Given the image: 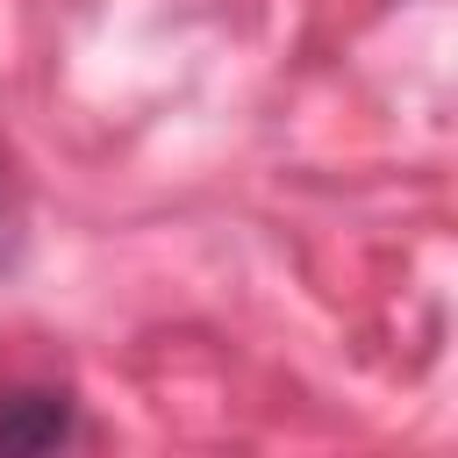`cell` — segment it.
<instances>
[{"label":"cell","mask_w":458,"mask_h":458,"mask_svg":"<svg viewBox=\"0 0 458 458\" xmlns=\"http://www.w3.org/2000/svg\"><path fill=\"white\" fill-rule=\"evenodd\" d=\"M86 437V415L72 401V386L50 379H0V451L7 458H36V451H64Z\"/></svg>","instance_id":"obj_1"},{"label":"cell","mask_w":458,"mask_h":458,"mask_svg":"<svg viewBox=\"0 0 458 458\" xmlns=\"http://www.w3.org/2000/svg\"><path fill=\"white\" fill-rule=\"evenodd\" d=\"M29 258V193H21V172L0 143V279H14Z\"/></svg>","instance_id":"obj_2"}]
</instances>
